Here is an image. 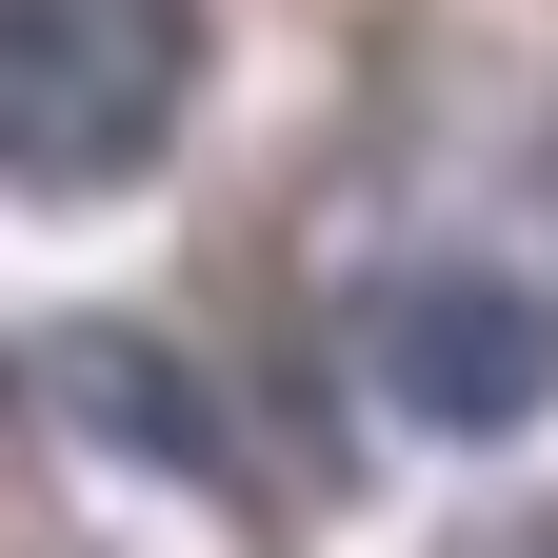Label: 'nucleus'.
Wrapping results in <instances>:
<instances>
[{"label": "nucleus", "instance_id": "1", "mask_svg": "<svg viewBox=\"0 0 558 558\" xmlns=\"http://www.w3.org/2000/svg\"><path fill=\"white\" fill-rule=\"evenodd\" d=\"M180 120H199V0H0V180L40 220L120 199Z\"/></svg>", "mask_w": 558, "mask_h": 558}, {"label": "nucleus", "instance_id": "2", "mask_svg": "<svg viewBox=\"0 0 558 558\" xmlns=\"http://www.w3.org/2000/svg\"><path fill=\"white\" fill-rule=\"evenodd\" d=\"M558 399V300L499 259H418L379 300V418L399 439H519Z\"/></svg>", "mask_w": 558, "mask_h": 558}, {"label": "nucleus", "instance_id": "3", "mask_svg": "<svg viewBox=\"0 0 558 558\" xmlns=\"http://www.w3.org/2000/svg\"><path fill=\"white\" fill-rule=\"evenodd\" d=\"M40 418H60L81 459H140V478H240L199 360H180V339H140V319H40Z\"/></svg>", "mask_w": 558, "mask_h": 558}]
</instances>
